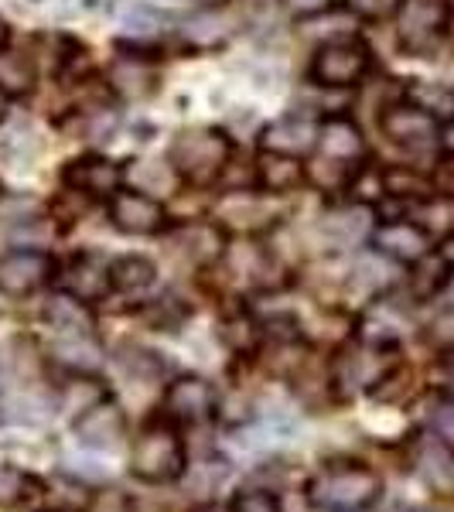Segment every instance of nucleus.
<instances>
[{
  "label": "nucleus",
  "mask_w": 454,
  "mask_h": 512,
  "mask_svg": "<svg viewBox=\"0 0 454 512\" xmlns=\"http://www.w3.org/2000/svg\"><path fill=\"white\" fill-rule=\"evenodd\" d=\"M379 495L383 478L362 461H328L308 485V502L318 512H369Z\"/></svg>",
  "instance_id": "obj_1"
},
{
  "label": "nucleus",
  "mask_w": 454,
  "mask_h": 512,
  "mask_svg": "<svg viewBox=\"0 0 454 512\" xmlns=\"http://www.w3.org/2000/svg\"><path fill=\"white\" fill-rule=\"evenodd\" d=\"M185 472L188 454L178 424H171L168 417H158L147 427H140V434L130 444V475L147 485H168L178 482Z\"/></svg>",
  "instance_id": "obj_2"
},
{
  "label": "nucleus",
  "mask_w": 454,
  "mask_h": 512,
  "mask_svg": "<svg viewBox=\"0 0 454 512\" xmlns=\"http://www.w3.org/2000/svg\"><path fill=\"white\" fill-rule=\"evenodd\" d=\"M229 154H233L229 137L212 127L181 130V134L171 140V168H175L181 178L192 181V185H209V181H216L219 171L229 164Z\"/></svg>",
  "instance_id": "obj_3"
},
{
  "label": "nucleus",
  "mask_w": 454,
  "mask_h": 512,
  "mask_svg": "<svg viewBox=\"0 0 454 512\" xmlns=\"http://www.w3.org/2000/svg\"><path fill=\"white\" fill-rule=\"evenodd\" d=\"M396 38L403 52L410 55H431L441 45L444 31L451 24V11L444 0H400L396 4Z\"/></svg>",
  "instance_id": "obj_4"
},
{
  "label": "nucleus",
  "mask_w": 454,
  "mask_h": 512,
  "mask_svg": "<svg viewBox=\"0 0 454 512\" xmlns=\"http://www.w3.org/2000/svg\"><path fill=\"white\" fill-rule=\"evenodd\" d=\"M164 414L171 424L178 427H198L205 420L216 417L219 410V393L205 376H178L175 383H168L164 390Z\"/></svg>",
  "instance_id": "obj_5"
},
{
  "label": "nucleus",
  "mask_w": 454,
  "mask_h": 512,
  "mask_svg": "<svg viewBox=\"0 0 454 512\" xmlns=\"http://www.w3.org/2000/svg\"><path fill=\"white\" fill-rule=\"evenodd\" d=\"M369 48L359 45L356 38H338V41H325L315 55V65H311V76H315L318 86H332V89H345L356 86V82L369 72Z\"/></svg>",
  "instance_id": "obj_6"
},
{
  "label": "nucleus",
  "mask_w": 454,
  "mask_h": 512,
  "mask_svg": "<svg viewBox=\"0 0 454 512\" xmlns=\"http://www.w3.org/2000/svg\"><path fill=\"white\" fill-rule=\"evenodd\" d=\"M72 434H76V441L89 451H117L120 444L127 441V414L120 410V403L103 396L93 407L76 414Z\"/></svg>",
  "instance_id": "obj_7"
},
{
  "label": "nucleus",
  "mask_w": 454,
  "mask_h": 512,
  "mask_svg": "<svg viewBox=\"0 0 454 512\" xmlns=\"http://www.w3.org/2000/svg\"><path fill=\"white\" fill-rule=\"evenodd\" d=\"M55 260L41 250H11L0 256V294L4 297H28L41 291L52 280Z\"/></svg>",
  "instance_id": "obj_8"
},
{
  "label": "nucleus",
  "mask_w": 454,
  "mask_h": 512,
  "mask_svg": "<svg viewBox=\"0 0 454 512\" xmlns=\"http://www.w3.org/2000/svg\"><path fill=\"white\" fill-rule=\"evenodd\" d=\"M110 219L120 233L127 236H154L164 229V209L154 195H144V192H117L110 198Z\"/></svg>",
  "instance_id": "obj_9"
},
{
  "label": "nucleus",
  "mask_w": 454,
  "mask_h": 512,
  "mask_svg": "<svg viewBox=\"0 0 454 512\" xmlns=\"http://www.w3.org/2000/svg\"><path fill=\"white\" fill-rule=\"evenodd\" d=\"M379 127L383 134L393 140V144L407 147V151H424L437 140V123L434 117H427L424 110H417L414 103H400V106H386L383 117H379Z\"/></svg>",
  "instance_id": "obj_10"
},
{
  "label": "nucleus",
  "mask_w": 454,
  "mask_h": 512,
  "mask_svg": "<svg viewBox=\"0 0 454 512\" xmlns=\"http://www.w3.org/2000/svg\"><path fill=\"white\" fill-rule=\"evenodd\" d=\"M376 253L390 256L396 263H417L431 253V233L417 222H383L373 233Z\"/></svg>",
  "instance_id": "obj_11"
},
{
  "label": "nucleus",
  "mask_w": 454,
  "mask_h": 512,
  "mask_svg": "<svg viewBox=\"0 0 454 512\" xmlns=\"http://www.w3.org/2000/svg\"><path fill=\"white\" fill-rule=\"evenodd\" d=\"M106 79H110V86L117 89L123 99H144L158 89V65L147 59V55L123 52L110 62Z\"/></svg>",
  "instance_id": "obj_12"
},
{
  "label": "nucleus",
  "mask_w": 454,
  "mask_h": 512,
  "mask_svg": "<svg viewBox=\"0 0 454 512\" xmlns=\"http://www.w3.org/2000/svg\"><path fill=\"white\" fill-rule=\"evenodd\" d=\"M65 181L82 195L113 198L123 185V168L117 161H106V158H82L65 168Z\"/></svg>",
  "instance_id": "obj_13"
},
{
  "label": "nucleus",
  "mask_w": 454,
  "mask_h": 512,
  "mask_svg": "<svg viewBox=\"0 0 454 512\" xmlns=\"http://www.w3.org/2000/svg\"><path fill=\"white\" fill-rule=\"evenodd\" d=\"M62 284H65V294L93 304V301H99V297H106L113 291V274H110V267L99 260V256L82 253V256H76V260L69 263V267H65Z\"/></svg>",
  "instance_id": "obj_14"
},
{
  "label": "nucleus",
  "mask_w": 454,
  "mask_h": 512,
  "mask_svg": "<svg viewBox=\"0 0 454 512\" xmlns=\"http://www.w3.org/2000/svg\"><path fill=\"white\" fill-rule=\"evenodd\" d=\"M318 144H321V158L338 161V164H352L366 154V137L349 117H328L318 127Z\"/></svg>",
  "instance_id": "obj_15"
},
{
  "label": "nucleus",
  "mask_w": 454,
  "mask_h": 512,
  "mask_svg": "<svg viewBox=\"0 0 454 512\" xmlns=\"http://www.w3.org/2000/svg\"><path fill=\"white\" fill-rule=\"evenodd\" d=\"M414 468H417V475L424 478L427 489H434L441 495L454 492V451L441 437H431V441L420 444L414 454Z\"/></svg>",
  "instance_id": "obj_16"
},
{
  "label": "nucleus",
  "mask_w": 454,
  "mask_h": 512,
  "mask_svg": "<svg viewBox=\"0 0 454 512\" xmlns=\"http://www.w3.org/2000/svg\"><path fill=\"white\" fill-rule=\"evenodd\" d=\"M52 359L69 373L89 376L103 366V349H99L96 335H59L52 342Z\"/></svg>",
  "instance_id": "obj_17"
},
{
  "label": "nucleus",
  "mask_w": 454,
  "mask_h": 512,
  "mask_svg": "<svg viewBox=\"0 0 454 512\" xmlns=\"http://www.w3.org/2000/svg\"><path fill=\"white\" fill-rule=\"evenodd\" d=\"M318 140V130L311 127L308 120H297V117H287V120H277L274 127H267L263 134V147L267 151H277V154H291V158H301L315 147Z\"/></svg>",
  "instance_id": "obj_18"
},
{
  "label": "nucleus",
  "mask_w": 454,
  "mask_h": 512,
  "mask_svg": "<svg viewBox=\"0 0 454 512\" xmlns=\"http://www.w3.org/2000/svg\"><path fill=\"white\" fill-rule=\"evenodd\" d=\"M257 181H260V188H267V192L287 195L304 181V168H301V161L291 158V154L263 151L257 161Z\"/></svg>",
  "instance_id": "obj_19"
},
{
  "label": "nucleus",
  "mask_w": 454,
  "mask_h": 512,
  "mask_svg": "<svg viewBox=\"0 0 454 512\" xmlns=\"http://www.w3.org/2000/svg\"><path fill=\"white\" fill-rule=\"evenodd\" d=\"M45 321L55 328V335H93V315L86 301L72 294H59L45 304Z\"/></svg>",
  "instance_id": "obj_20"
},
{
  "label": "nucleus",
  "mask_w": 454,
  "mask_h": 512,
  "mask_svg": "<svg viewBox=\"0 0 454 512\" xmlns=\"http://www.w3.org/2000/svg\"><path fill=\"white\" fill-rule=\"evenodd\" d=\"M407 99L424 110L427 117H434L437 123H451L454 120V89L444 86V82H410L407 86Z\"/></svg>",
  "instance_id": "obj_21"
},
{
  "label": "nucleus",
  "mask_w": 454,
  "mask_h": 512,
  "mask_svg": "<svg viewBox=\"0 0 454 512\" xmlns=\"http://www.w3.org/2000/svg\"><path fill=\"white\" fill-rule=\"evenodd\" d=\"M321 233H325L338 246H352L369 233V212L362 205H349V209H335L321 216Z\"/></svg>",
  "instance_id": "obj_22"
},
{
  "label": "nucleus",
  "mask_w": 454,
  "mask_h": 512,
  "mask_svg": "<svg viewBox=\"0 0 454 512\" xmlns=\"http://www.w3.org/2000/svg\"><path fill=\"white\" fill-rule=\"evenodd\" d=\"M110 274H113V291L130 294V297L147 294L154 287V280H158L154 263L144 260V256H123V260H117L110 267Z\"/></svg>",
  "instance_id": "obj_23"
},
{
  "label": "nucleus",
  "mask_w": 454,
  "mask_h": 512,
  "mask_svg": "<svg viewBox=\"0 0 454 512\" xmlns=\"http://www.w3.org/2000/svg\"><path fill=\"white\" fill-rule=\"evenodd\" d=\"M41 495V482L31 472L21 468H0V509L28 506L31 499Z\"/></svg>",
  "instance_id": "obj_24"
},
{
  "label": "nucleus",
  "mask_w": 454,
  "mask_h": 512,
  "mask_svg": "<svg viewBox=\"0 0 454 512\" xmlns=\"http://www.w3.org/2000/svg\"><path fill=\"white\" fill-rule=\"evenodd\" d=\"M369 396H373L376 403H383V407H403V403L414 396V373H410L407 366H390L373 383Z\"/></svg>",
  "instance_id": "obj_25"
},
{
  "label": "nucleus",
  "mask_w": 454,
  "mask_h": 512,
  "mask_svg": "<svg viewBox=\"0 0 454 512\" xmlns=\"http://www.w3.org/2000/svg\"><path fill=\"white\" fill-rule=\"evenodd\" d=\"M178 239L195 263H212V260H219V253H222V233L216 226H185L178 233Z\"/></svg>",
  "instance_id": "obj_26"
},
{
  "label": "nucleus",
  "mask_w": 454,
  "mask_h": 512,
  "mask_svg": "<svg viewBox=\"0 0 454 512\" xmlns=\"http://www.w3.org/2000/svg\"><path fill=\"white\" fill-rule=\"evenodd\" d=\"M414 277H410V284H414V294L417 297H431L437 291H444L448 287V280H451V267H448V260H441V256H434V253H427L424 260H417L414 263Z\"/></svg>",
  "instance_id": "obj_27"
},
{
  "label": "nucleus",
  "mask_w": 454,
  "mask_h": 512,
  "mask_svg": "<svg viewBox=\"0 0 454 512\" xmlns=\"http://www.w3.org/2000/svg\"><path fill=\"white\" fill-rule=\"evenodd\" d=\"M31 82H35V69H31V62L24 59V55L0 52V89H4L7 96L28 93Z\"/></svg>",
  "instance_id": "obj_28"
},
{
  "label": "nucleus",
  "mask_w": 454,
  "mask_h": 512,
  "mask_svg": "<svg viewBox=\"0 0 454 512\" xmlns=\"http://www.w3.org/2000/svg\"><path fill=\"white\" fill-rule=\"evenodd\" d=\"M175 168H164L161 161H137L130 168V181H134L137 192L154 195V192H171L175 188Z\"/></svg>",
  "instance_id": "obj_29"
},
{
  "label": "nucleus",
  "mask_w": 454,
  "mask_h": 512,
  "mask_svg": "<svg viewBox=\"0 0 454 512\" xmlns=\"http://www.w3.org/2000/svg\"><path fill=\"white\" fill-rule=\"evenodd\" d=\"M383 185H386V192L400 195V198H431L434 195V181L420 178L417 171H407V168H390L383 175Z\"/></svg>",
  "instance_id": "obj_30"
},
{
  "label": "nucleus",
  "mask_w": 454,
  "mask_h": 512,
  "mask_svg": "<svg viewBox=\"0 0 454 512\" xmlns=\"http://www.w3.org/2000/svg\"><path fill=\"white\" fill-rule=\"evenodd\" d=\"M117 362L123 366V373H130V376H137V379H158L161 369H164V362L154 352L130 349V345H123L120 355H117Z\"/></svg>",
  "instance_id": "obj_31"
},
{
  "label": "nucleus",
  "mask_w": 454,
  "mask_h": 512,
  "mask_svg": "<svg viewBox=\"0 0 454 512\" xmlns=\"http://www.w3.org/2000/svg\"><path fill=\"white\" fill-rule=\"evenodd\" d=\"M188 475H198V482H192L195 492H216L219 485L229 478V461L226 458H205V461H198V465L188 468Z\"/></svg>",
  "instance_id": "obj_32"
},
{
  "label": "nucleus",
  "mask_w": 454,
  "mask_h": 512,
  "mask_svg": "<svg viewBox=\"0 0 454 512\" xmlns=\"http://www.w3.org/2000/svg\"><path fill=\"white\" fill-rule=\"evenodd\" d=\"M144 318H147V325L154 328V332H171V328L178 325L181 318H185V311L175 308V297H161V301H154L151 308L144 311Z\"/></svg>",
  "instance_id": "obj_33"
},
{
  "label": "nucleus",
  "mask_w": 454,
  "mask_h": 512,
  "mask_svg": "<svg viewBox=\"0 0 454 512\" xmlns=\"http://www.w3.org/2000/svg\"><path fill=\"white\" fill-rule=\"evenodd\" d=\"M427 342L437 352H454V308H444L431 325H427Z\"/></svg>",
  "instance_id": "obj_34"
},
{
  "label": "nucleus",
  "mask_w": 454,
  "mask_h": 512,
  "mask_svg": "<svg viewBox=\"0 0 454 512\" xmlns=\"http://www.w3.org/2000/svg\"><path fill=\"white\" fill-rule=\"evenodd\" d=\"M233 509L236 512H280V502L270 489H246L233 499Z\"/></svg>",
  "instance_id": "obj_35"
},
{
  "label": "nucleus",
  "mask_w": 454,
  "mask_h": 512,
  "mask_svg": "<svg viewBox=\"0 0 454 512\" xmlns=\"http://www.w3.org/2000/svg\"><path fill=\"white\" fill-rule=\"evenodd\" d=\"M431 431L444 444H454V396H441L431 410Z\"/></svg>",
  "instance_id": "obj_36"
},
{
  "label": "nucleus",
  "mask_w": 454,
  "mask_h": 512,
  "mask_svg": "<svg viewBox=\"0 0 454 512\" xmlns=\"http://www.w3.org/2000/svg\"><path fill=\"white\" fill-rule=\"evenodd\" d=\"M222 335H226V342L233 345V349H250L253 338H257V328H253L250 318H233V321H226Z\"/></svg>",
  "instance_id": "obj_37"
},
{
  "label": "nucleus",
  "mask_w": 454,
  "mask_h": 512,
  "mask_svg": "<svg viewBox=\"0 0 454 512\" xmlns=\"http://www.w3.org/2000/svg\"><path fill=\"white\" fill-rule=\"evenodd\" d=\"M164 21H168V14H158L154 7H130V14H127L130 31H154V28H161Z\"/></svg>",
  "instance_id": "obj_38"
},
{
  "label": "nucleus",
  "mask_w": 454,
  "mask_h": 512,
  "mask_svg": "<svg viewBox=\"0 0 454 512\" xmlns=\"http://www.w3.org/2000/svg\"><path fill=\"white\" fill-rule=\"evenodd\" d=\"M431 181H434V192L441 198H454V154H448V158L437 164Z\"/></svg>",
  "instance_id": "obj_39"
},
{
  "label": "nucleus",
  "mask_w": 454,
  "mask_h": 512,
  "mask_svg": "<svg viewBox=\"0 0 454 512\" xmlns=\"http://www.w3.org/2000/svg\"><path fill=\"white\" fill-rule=\"evenodd\" d=\"M287 7L297 14V18H311V14H318V11H325L328 7V0H284Z\"/></svg>",
  "instance_id": "obj_40"
},
{
  "label": "nucleus",
  "mask_w": 454,
  "mask_h": 512,
  "mask_svg": "<svg viewBox=\"0 0 454 512\" xmlns=\"http://www.w3.org/2000/svg\"><path fill=\"white\" fill-rule=\"evenodd\" d=\"M195 512H236V509H233V502H229V506H222V502H205V506H198Z\"/></svg>",
  "instance_id": "obj_41"
},
{
  "label": "nucleus",
  "mask_w": 454,
  "mask_h": 512,
  "mask_svg": "<svg viewBox=\"0 0 454 512\" xmlns=\"http://www.w3.org/2000/svg\"><path fill=\"white\" fill-rule=\"evenodd\" d=\"M7 99H11V96H7L4 89H0V120H4V113H7Z\"/></svg>",
  "instance_id": "obj_42"
},
{
  "label": "nucleus",
  "mask_w": 454,
  "mask_h": 512,
  "mask_svg": "<svg viewBox=\"0 0 454 512\" xmlns=\"http://www.w3.org/2000/svg\"><path fill=\"white\" fill-rule=\"evenodd\" d=\"M4 41H7V24L0 21V48H4Z\"/></svg>",
  "instance_id": "obj_43"
},
{
  "label": "nucleus",
  "mask_w": 454,
  "mask_h": 512,
  "mask_svg": "<svg viewBox=\"0 0 454 512\" xmlns=\"http://www.w3.org/2000/svg\"><path fill=\"white\" fill-rule=\"evenodd\" d=\"M448 297H451V308H454V277L448 280Z\"/></svg>",
  "instance_id": "obj_44"
},
{
  "label": "nucleus",
  "mask_w": 454,
  "mask_h": 512,
  "mask_svg": "<svg viewBox=\"0 0 454 512\" xmlns=\"http://www.w3.org/2000/svg\"><path fill=\"white\" fill-rule=\"evenodd\" d=\"M417 512H431V509H417Z\"/></svg>",
  "instance_id": "obj_45"
}]
</instances>
